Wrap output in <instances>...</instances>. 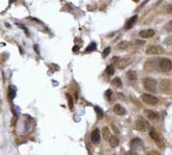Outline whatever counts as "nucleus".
<instances>
[{
	"label": "nucleus",
	"instance_id": "1",
	"mask_svg": "<svg viewBox=\"0 0 172 155\" xmlns=\"http://www.w3.org/2000/svg\"><path fill=\"white\" fill-rule=\"evenodd\" d=\"M143 87L144 89L146 90L149 92H156V89H157V81L153 78H150V77H147V78H144L143 81Z\"/></svg>",
	"mask_w": 172,
	"mask_h": 155
},
{
	"label": "nucleus",
	"instance_id": "2",
	"mask_svg": "<svg viewBox=\"0 0 172 155\" xmlns=\"http://www.w3.org/2000/svg\"><path fill=\"white\" fill-rule=\"evenodd\" d=\"M136 128L140 131L144 132L150 130V124L148 123V121H146V119H144L143 117L139 116L138 119L136 120Z\"/></svg>",
	"mask_w": 172,
	"mask_h": 155
},
{
	"label": "nucleus",
	"instance_id": "3",
	"mask_svg": "<svg viewBox=\"0 0 172 155\" xmlns=\"http://www.w3.org/2000/svg\"><path fill=\"white\" fill-rule=\"evenodd\" d=\"M159 69L163 72H168L172 70V61L167 58H161L159 60Z\"/></svg>",
	"mask_w": 172,
	"mask_h": 155
},
{
	"label": "nucleus",
	"instance_id": "4",
	"mask_svg": "<svg viewBox=\"0 0 172 155\" xmlns=\"http://www.w3.org/2000/svg\"><path fill=\"white\" fill-rule=\"evenodd\" d=\"M142 100L143 103L150 106H155L157 105L159 103V99L156 96L152 95V94H149V93H143L142 95Z\"/></svg>",
	"mask_w": 172,
	"mask_h": 155
},
{
	"label": "nucleus",
	"instance_id": "5",
	"mask_svg": "<svg viewBox=\"0 0 172 155\" xmlns=\"http://www.w3.org/2000/svg\"><path fill=\"white\" fill-rule=\"evenodd\" d=\"M164 48L161 47V46L158 45H151L149 47H147L145 53L147 54H161V53H164Z\"/></svg>",
	"mask_w": 172,
	"mask_h": 155
},
{
	"label": "nucleus",
	"instance_id": "6",
	"mask_svg": "<svg viewBox=\"0 0 172 155\" xmlns=\"http://www.w3.org/2000/svg\"><path fill=\"white\" fill-rule=\"evenodd\" d=\"M130 146H131V148L133 151H140L143 149V143L139 138H134L131 143H130Z\"/></svg>",
	"mask_w": 172,
	"mask_h": 155
},
{
	"label": "nucleus",
	"instance_id": "7",
	"mask_svg": "<svg viewBox=\"0 0 172 155\" xmlns=\"http://www.w3.org/2000/svg\"><path fill=\"white\" fill-rule=\"evenodd\" d=\"M149 135L150 137L153 139V140L156 142V144L158 145V146L161 147L163 146V142H161V138L160 136V134L156 131L154 128H150V131H149Z\"/></svg>",
	"mask_w": 172,
	"mask_h": 155
},
{
	"label": "nucleus",
	"instance_id": "8",
	"mask_svg": "<svg viewBox=\"0 0 172 155\" xmlns=\"http://www.w3.org/2000/svg\"><path fill=\"white\" fill-rule=\"evenodd\" d=\"M139 35H140V37L144 38V39L145 38H151L155 35V30L153 29L143 30L139 33Z\"/></svg>",
	"mask_w": 172,
	"mask_h": 155
},
{
	"label": "nucleus",
	"instance_id": "9",
	"mask_svg": "<svg viewBox=\"0 0 172 155\" xmlns=\"http://www.w3.org/2000/svg\"><path fill=\"white\" fill-rule=\"evenodd\" d=\"M91 141L93 144L98 145L101 141V131L98 128H95L91 133Z\"/></svg>",
	"mask_w": 172,
	"mask_h": 155
},
{
	"label": "nucleus",
	"instance_id": "10",
	"mask_svg": "<svg viewBox=\"0 0 172 155\" xmlns=\"http://www.w3.org/2000/svg\"><path fill=\"white\" fill-rule=\"evenodd\" d=\"M144 114L146 116L147 119L149 120H157L158 119V113L154 111H151V110H145L144 111Z\"/></svg>",
	"mask_w": 172,
	"mask_h": 155
},
{
	"label": "nucleus",
	"instance_id": "11",
	"mask_svg": "<svg viewBox=\"0 0 172 155\" xmlns=\"http://www.w3.org/2000/svg\"><path fill=\"white\" fill-rule=\"evenodd\" d=\"M131 58H122V59H119V62H118V66H119V69H124V68H126V67L131 63Z\"/></svg>",
	"mask_w": 172,
	"mask_h": 155
},
{
	"label": "nucleus",
	"instance_id": "12",
	"mask_svg": "<svg viewBox=\"0 0 172 155\" xmlns=\"http://www.w3.org/2000/svg\"><path fill=\"white\" fill-rule=\"evenodd\" d=\"M113 111L118 115H124L125 114V108L123 107H122L119 104H116L113 107Z\"/></svg>",
	"mask_w": 172,
	"mask_h": 155
},
{
	"label": "nucleus",
	"instance_id": "13",
	"mask_svg": "<svg viewBox=\"0 0 172 155\" xmlns=\"http://www.w3.org/2000/svg\"><path fill=\"white\" fill-rule=\"evenodd\" d=\"M137 19H138V15H134V16H132L131 18H129L127 20V22L125 24V29L126 30H129V29H131L134 24L137 22Z\"/></svg>",
	"mask_w": 172,
	"mask_h": 155
},
{
	"label": "nucleus",
	"instance_id": "14",
	"mask_svg": "<svg viewBox=\"0 0 172 155\" xmlns=\"http://www.w3.org/2000/svg\"><path fill=\"white\" fill-rule=\"evenodd\" d=\"M101 133H102V137L105 141H109V139L111 137V133H110V130L108 128V127H103L101 130Z\"/></svg>",
	"mask_w": 172,
	"mask_h": 155
},
{
	"label": "nucleus",
	"instance_id": "15",
	"mask_svg": "<svg viewBox=\"0 0 172 155\" xmlns=\"http://www.w3.org/2000/svg\"><path fill=\"white\" fill-rule=\"evenodd\" d=\"M131 46H132V44L130 42H128V41H122V42L119 43L118 48L121 49V50H126V49H129Z\"/></svg>",
	"mask_w": 172,
	"mask_h": 155
},
{
	"label": "nucleus",
	"instance_id": "16",
	"mask_svg": "<svg viewBox=\"0 0 172 155\" xmlns=\"http://www.w3.org/2000/svg\"><path fill=\"white\" fill-rule=\"evenodd\" d=\"M109 144H110L112 148H117L119 144V141L116 136H111L110 139H109Z\"/></svg>",
	"mask_w": 172,
	"mask_h": 155
},
{
	"label": "nucleus",
	"instance_id": "17",
	"mask_svg": "<svg viewBox=\"0 0 172 155\" xmlns=\"http://www.w3.org/2000/svg\"><path fill=\"white\" fill-rule=\"evenodd\" d=\"M126 74H127V78L130 81H134L137 79V73L134 70H128Z\"/></svg>",
	"mask_w": 172,
	"mask_h": 155
},
{
	"label": "nucleus",
	"instance_id": "18",
	"mask_svg": "<svg viewBox=\"0 0 172 155\" xmlns=\"http://www.w3.org/2000/svg\"><path fill=\"white\" fill-rule=\"evenodd\" d=\"M15 94H17V89H15L14 86H11V87H10V90H9V97H10V99L13 100L14 98L15 97Z\"/></svg>",
	"mask_w": 172,
	"mask_h": 155
},
{
	"label": "nucleus",
	"instance_id": "19",
	"mask_svg": "<svg viewBox=\"0 0 172 155\" xmlns=\"http://www.w3.org/2000/svg\"><path fill=\"white\" fill-rule=\"evenodd\" d=\"M106 75L107 76H112L114 74V72H115V69H114V67L112 65H109L107 66V68H106Z\"/></svg>",
	"mask_w": 172,
	"mask_h": 155
},
{
	"label": "nucleus",
	"instance_id": "20",
	"mask_svg": "<svg viewBox=\"0 0 172 155\" xmlns=\"http://www.w3.org/2000/svg\"><path fill=\"white\" fill-rule=\"evenodd\" d=\"M95 111H96V113H97V116H98V119H101V118L103 117V111H102L101 108L100 107L96 106V107H95Z\"/></svg>",
	"mask_w": 172,
	"mask_h": 155
},
{
	"label": "nucleus",
	"instance_id": "21",
	"mask_svg": "<svg viewBox=\"0 0 172 155\" xmlns=\"http://www.w3.org/2000/svg\"><path fill=\"white\" fill-rule=\"evenodd\" d=\"M112 84L114 85V86H116V87H122V80H121V78H119V77H116V78H114L113 80H112Z\"/></svg>",
	"mask_w": 172,
	"mask_h": 155
},
{
	"label": "nucleus",
	"instance_id": "22",
	"mask_svg": "<svg viewBox=\"0 0 172 155\" xmlns=\"http://www.w3.org/2000/svg\"><path fill=\"white\" fill-rule=\"evenodd\" d=\"M97 49V45H96V43L95 42H92L88 47L86 48V51L87 53H90V51H93V50H95Z\"/></svg>",
	"mask_w": 172,
	"mask_h": 155
},
{
	"label": "nucleus",
	"instance_id": "23",
	"mask_svg": "<svg viewBox=\"0 0 172 155\" xmlns=\"http://www.w3.org/2000/svg\"><path fill=\"white\" fill-rule=\"evenodd\" d=\"M110 51H111V48H110V47H107V48L104 49L103 53H102V57L105 58L106 56H108V54L110 53Z\"/></svg>",
	"mask_w": 172,
	"mask_h": 155
},
{
	"label": "nucleus",
	"instance_id": "24",
	"mask_svg": "<svg viewBox=\"0 0 172 155\" xmlns=\"http://www.w3.org/2000/svg\"><path fill=\"white\" fill-rule=\"evenodd\" d=\"M164 29L166 32H172V20H170L168 23H166V25L164 26Z\"/></svg>",
	"mask_w": 172,
	"mask_h": 155
},
{
	"label": "nucleus",
	"instance_id": "25",
	"mask_svg": "<svg viewBox=\"0 0 172 155\" xmlns=\"http://www.w3.org/2000/svg\"><path fill=\"white\" fill-rule=\"evenodd\" d=\"M67 99H68V105H69V108H73V99H72V97L69 95V94H67Z\"/></svg>",
	"mask_w": 172,
	"mask_h": 155
},
{
	"label": "nucleus",
	"instance_id": "26",
	"mask_svg": "<svg viewBox=\"0 0 172 155\" xmlns=\"http://www.w3.org/2000/svg\"><path fill=\"white\" fill-rule=\"evenodd\" d=\"M165 11H166V13H167L172 14V4H169V5H167V6H166Z\"/></svg>",
	"mask_w": 172,
	"mask_h": 155
},
{
	"label": "nucleus",
	"instance_id": "27",
	"mask_svg": "<svg viewBox=\"0 0 172 155\" xmlns=\"http://www.w3.org/2000/svg\"><path fill=\"white\" fill-rule=\"evenodd\" d=\"M111 94H112V91L109 90H107L106 92H105V95H106V97H107V99L108 100H110V98H111Z\"/></svg>",
	"mask_w": 172,
	"mask_h": 155
},
{
	"label": "nucleus",
	"instance_id": "28",
	"mask_svg": "<svg viewBox=\"0 0 172 155\" xmlns=\"http://www.w3.org/2000/svg\"><path fill=\"white\" fill-rule=\"evenodd\" d=\"M79 50H80V47H77V46H76V47L73 48V50H74V51H77Z\"/></svg>",
	"mask_w": 172,
	"mask_h": 155
}]
</instances>
